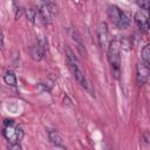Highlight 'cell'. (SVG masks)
<instances>
[{"label": "cell", "mask_w": 150, "mask_h": 150, "mask_svg": "<svg viewBox=\"0 0 150 150\" xmlns=\"http://www.w3.org/2000/svg\"><path fill=\"white\" fill-rule=\"evenodd\" d=\"M66 57H67V63L69 66V69L71 71V74L74 75V77L76 79V81L86 89H89V82L84 75V71L82 70L75 54L73 53V50L67 46L66 47Z\"/></svg>", "instance_id": "6da1fadb"}, {"label": "cell", "mask_w": 150, "mask_h": 150, "mask_svg": "<svg viewBox=\"0 0 150 150\" xmlns=\"http://www.w3.org/2000/svg\"><path fill=\"white\" fill-rule=\"evenodd\" d=\"M108 61L114 70L116 77L120 74V66H121V56H120V43L117 39H112L108 45Z\"/></svg>", "instance_id": "7a4b0ae2"}, {"label": "cell", "mask_w": 150, "mask_h": 150, "mask_svg": "<svg viewBox=\"0 0 150 150\" xmlns=\"http://www.w3.org/2000/svg\"><path fill=\"white\" fill-rule=\"evenodd\" d=\"M107 13H108V16L109 19L111 20V22L117 27V28H121V29H124L129 26L130 21L128 19V16L125 15V13H123L117 6L115 5H109L108 8H107Z\"/></svg>", "instance_id": "3957f363"}, {"label": "cell", "mask_w": 150, "mask_h": 150, "mask_svg": "<svg viewBox=\"0 0 150 150\" xmlns=\"http://www.w3.org/2000/svg\"><path fill=\"white\" fill-rule=\"evenodd\" d=\"M48 137H49V141L57 148H61L63 150H67V144H66V141L63 139V137L61 136V134L57 131V130H54V129H48Z\"/></svg>", "instance_id": "277c9868"}, {"label": "cell", "mask_w": 150, "mask_h": 150, "mask_svg": "<svg viewBox=\"0 0 150 150\" xmlns=\"http://www.w3.org/2000/svg\"><path fill=\"white\" fill-rule=\"evenodd\" d=\"M149 77V66L144 64L143 62L137 64V71H136V80L139 86H143L148 82Z\"/></svg>", "instance_id": "5b68a950"}, {"label": "cell", "mask_w": 150, "mask_h": 150, "mask_svg": "<svg viewBox=\"0 0 150 150\" xmlns=\"http://www.w3.org/2000/svg\"><path fill=\"white\" fill-rule=\"evenodd\" d=\"M97 41L101 48L105 47L108 42V25L104 21L100 22L97 26Z\"/></svg>", "instance_id": "8992f818"}, {"label": "cell", "mask_w": 150, "mask_h": 150, "mask_svg": "<svg viewBox=\"0 0 150 150\" xmlns=\"http://www.w3.org/2000/svg\"><path fill=\"white\" fill-rule=\"evenodd\" d=\"M134 19H135V22L137 23V26L139 27V29H141L143 33L146 34V33L149 32V21H148L146 15H145L143 12L138 11V12L135 13Z\"/></svg>", "instance_id": "52a82bcc"}, {"label": "cell", "mask_w": 150, "mask_h": 150, "mask_svg": "<svg viewBox=\"0 0 150 150\" xmlns=\"http://www.w3.org/2000/svg\"><path fill=\"white\" fill-rule=\"evenodd\" d=\"M38 14L40 15L41 20L45 22V23H49L50 22V13L46 6L45 2H39L38 4Z\"/></svg>", "instance_id": "ba28073f"}, {"label": "cell", "mask_w": 150, "mask_h": 150, "mask_svg": "<svg viewBox=\"0 0 150 150\" xmlns=\"http://www.w3.org/2000/svg\"><path fill=\"white\" fill-rule=\"evenodd\" d=\"M29 54L34 61H41L45 56V52L39 46V43H34L29 47Z\"/></svg>", "instance_id": "9c48e42d"}, {"label": "cell", "mask_w": 150, "mask_h": 150, "mask_svg": "<svg viewBox=\"0 0 150 150\" xmlns=\"http://www.w3.org/2000/svg\"><path fill=\"white\" fill-rule=\"evenodd\" d=\"M71 39L75 42V45H76L77 50L80 52V54L81 55H86V49H84V45L82 42V38H81V35L79 34V32L76 29H71Z\"/></svg>", "instance_id": "30bf717a"}, {"label": "cell", "mask_w": 150, "mask_h": 150, "mask_svg": "<svg viewBox=\"0 0 150 150\" xmlns=\"http://www.w3.org/2000/svg\"><path fill=\"white\" fill-rule=\"evenodd\" d=\"M4 81L8 86H12V87H15L16 86V76H15V74L12 70L6 71V74L4 75Z\"/></svg>", "instance_id": "8fae6325"}, {"label": "cell", "mask_w": 150, "mask_h": 150, "mask_svg": "<svg viewBox=\"0 0 150 150\" xmlns=\"http://www.w3.org/2000/svg\"><path fill=\"white\" fill-rule=\"evenodd\" d=\"M142 62L146 66H149L150 63V46L145 45L142 49Z\"/></svg>", "instance_id": "7c38bea8"}, {"label": "cell", "mask_w": 150, "mask_h": 150, "mask_svg": "<svg viewBox=\"0 0 150 150\" xmlns=\"http://www.w3.org/2000/svg\"><path fill=\"white\" fill-rule=\"evenodd\" d=\"M26 15H27L28 20L34 23V22L36 21L35 19L38 18V11L34 9V8H28V9H26Z\"/></svg>", "instance_id": "4fadbf2b"}, {"label": "cell", "mask_w": 150, "mask_h": 150, "mask_svg": "<svg viewBox=\"0 0 150 150\" xmlns=\"http://www.w3.org/2000/svg\"><path fill=\"white\" fill-rule=\"evenodd\" d=\"M23 137V130L20 125L15 127V141H21Z\"/></svg>", "instance_id": "5bb4252c"}, {"label": "cell", "mask_w": 150, "mask_h": 150, "mask_svg": "<svg viewBox=\"0 0 150 150\" xmlns=\"http://www.w3.org/2000/svg\"><path fill=\"white\" fill-rule=\"evenodd\" d=\"M8 150H22L19 142H9L8 143Z\"/></svg>", "instance_id": "9a60e30c"}, {"label": "cell", "mask_w": 150, "mask_h": 150, "mask_svg": "<svg viewBox=\"0 0 150 150\" xmlns=\"http://www.w3.org/2000/svg\"><path fill=\"white\" fill-rule=\"evenodd\" d=\"M137 5L142 8V9H144V11H148L149 9V7H150V2L146 0V1H137Z\"/></svg>", "instance_id": "2e32d148"}, {"label": "cell", "mask_w": 150, "mask_h": 150, "mask_svg": "<svg viewBox=\"0 0 150 150\" xmlns=\"http://www.w3.org/2000/svg\"><path fill=\"white\" fill-rule=\"evenodd\" d=\"M121 47H122V49H124V50H129L130 48V43H129V41L127 40V39H122L121 40Z\"/></svg>", "instance_id": "e0dca14e"}, {"label": "cell", "mask_w": 150, "mask_h": 150, "mask_svg": "<svg viewBox=\"0 0 150 150\" xmlns=\"http://www.w3.org/2000/svg\"><path fill=\"white\" fill-rule=\"evenodd\" d=\"M4 46H5V43H4V34H2V29L0 27V48L4 49Z\"/></svg>", "instance_id": "ac0fdd59"}, {"label": "cell", "mask_w": 150, "mask_h": 150, "mask_svg": "<svg viewBox=\"0 0 150 150\" xmlns=\"http://www.w3.org/2000/svg\"><path fill=\"white\" fill-rule=\"evenodd\" d=\"M143 137H144V141L148 143L149 142V137H148V131H145L144 134H143Z\"/></svg>", "instance_id": "d6986e66"}, {"label": "cell", "mask_w": 150, "mask_h": 150, "mask_svg": "<svg viewBox=\"0 0 150 150\" xmlns=\"http://www.w3.org/2000/svg\"><path fill=\"white\" fill-rule=\"evenodd\" d=\"M0 27H1V26H0Z\"/></svg>", "instance_id": "ffe728a7"}]
</instances>
